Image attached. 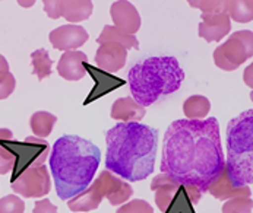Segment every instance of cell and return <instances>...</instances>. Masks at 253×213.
I'll return each mask as SVG.
<instances>
[{
  "label": "cell",
  "instance_id": "cell-1",
  "mask_svg": "<svg viewBox=\"0 0 253 213\" xmlns=\"http://www.w3.org/2000/svg\"><path fill=\"white\" fill-rule=\"evenodd\" d=\"M160 168L174 181L205 194L225 168L217 118L173 121L164 136Z\"/></svg>",
  "mask_w": 253,
  "mask_h": 213
},
{
  "label": "cell",
  "instance_id": "cell-2",
  "mask_svg": "<svg viewBox=\"0 0 253 213\" xmlns=\"http://www.w3.org/2000/svg\"><path fill=\"white\" fill-rule=\"evenodd\" d=\"M107 171L130 182L148 178L155 168L158 130L141 123H117L106 132Z\"/></svg>",
  "mask_w": 253,
  "mask_h": 213
},
{
  "label": "cell",
  "instance_id": "cell-3",
  "mask_svg": "<svg viewBox=\"0 0 253 213\" xmlns=\"http://www.w3.org/2000/svg\"><path fill=\"white\" fill-rule=\"evenodd\" d=\"M100 162L101 150L94 143L75 135L59 138L50 155V171L57 197L69 200L82 193L92 182Z\"/></svg>",
  "mask_w": 253,
  "mask_h": 213
},
{
  "label": "cell",
  "instance_id": "cell-4",
  "mask_svg": "<svg viewBox=\"0 0 253 213\" xmlns=\"http://www.w3.org/2000/svg\"><path fill=\"white\" fill-rule=\"evenodd\" d=\"M184 71L176 57H149L135 65L127 73L133 100L141 106H149L163 97L179 91Z\"/></svg>",
  "mask_w": 253,
  "mask_h": 213
},
{
  "label": "cell",
  "instance_id": "cell-5",
  "mask_svg": "<svg viewBox=\"0 0 253 213\" xmlns=\"http://www.w3.org/2000/svg\"><path fill=\"white\" fill-rule=\"evenodd\" d=\"M225 173L236 187L253 182V109L243 111L228 123Z\"/></svg>",
  "mask_w": 253,
  "mask_h": 213
},
{
  "label": "cell",
  "instance_id": "cell-6",
  "mask_svg": "<svg viewBox=\"0 0 253 213\" xmlns=\"http://www.w3.org/2000/svg\"><path fill=\"white\" fill-rule=\"evenodd\" d=\"M151 190L157 208L163 213H196L195 205L204 196L196 187L177 182L163 173L152 178Z\"/></svg>",
  "mask_w": 253,
  "mask_h": 213
},
{
  "label": "cell",
  "instance_id": "cell-7",
  "mask_svg": "<svg viewBox=\"0 0 253 213\" xmlns=\"http://www.w3.org/2000/svg\"><path fill=\"white\" fill-rule=\"evenodd\" d=\"M0 146L12 152L16 158L15 167L12 170V178L10 182H13L19 177L25 170L31 167L42 165V162L47 159L50 146L44 139H40L36 136H30L25 139V142H16L15 139L12 141H1Z\"/></svg>",
  "mask_w": 253,
  "mask_h": 213
},
{
  "label": "cell",
  "instance_id": "cell-8",
  "mask_svg": "<svg viewBox=\"0 0 253 213\" xmlns=\"http://www.w3.org/2000/svg\"><path fill=\"white\" fill-rule=\"evenodd\" d=\"M253 56V33L237 31L214 51L215 66L225 71L239 69Z\"/></svg>",
  "mask_w": 253,
  "mask_h": 213
},
{
  "label": "cell",
  "instance_id": "cell-9",
  "mask_svg": "<svg viewBox=\"0 0 253 213\" xmlns=\"http://www.w3.org/2000/svg\"><path fill=\"white\" fill-rule=\"evenodd\" d=\"M10 188L13 190V193L27 199H37L48 194L51 188V181L48 177L47 167L38 165L25 170L13 182H10Z\"/></svg>",
  "mask_w": 253,
  "mask_h": 213
},
{
  "label": "cell",
  "instance_id": "cell-10",
  "mask_svg": "<svg viewBox=\"0 0 253 213\" xmlns=\"http://www.w3.org/2000/svg\"><path fill=\"white\" fill-rule=\"evenodd\" d=\"M42 4L44 12L47 13L48 18L59 19L62 16L66 21L72 22V25L76 22L89 19L94 9V3L91 0H44Z\"/></svg>",
  "mask_w": 253,
  "mask_h": 213
},
{
  "label": "cell",
  "instance_id": "cell-11",
  "mask_svg": "<svg viewBox=\"0 0 253 213\" xmlns=\"http://www.w3.org/2000/svg\"><path fill=\"white\" fill-rule=\"evenodd\" d=\"M95 181L101 190L103 197H106L109 200L111 206L123 205L125 202H127L133 196L132 185L127 181L114 176L113 173H110L107 170H104Z\"/></svg>",
  "mask_w": 253,
  "mask_h": 213
},
{
  "label": "cell",
  "instance_id": "cell-12",
  "mask_svg": "<svg viewBox=\"0 0 253 213\" xmlns=\"http://www.w3.org/2000/svg\"><path fill=\"white\" fill-rule=\"evenodd\" d=\"M84 69H85V71L92 77V80H94V83H95L94 88H92V91L89 92V95H88L86 100L84 101V106H88V104H91V103L100 100L101 97H104V95H107L110 92H113V91L122 88L123 85H126V80H125V79L117 77V76H114L113 73H107V71H100L98 68H95V66H92V65H89V63H85V65H84Z\"/></svg>",
  "mask_w": 253,
  "mask_h": 213
},
{
  "label": "cell",
  "instance_id": "cell-13",
  "mask_svg": "<svg viewBox=\"0 0 253 213\" xmlns=\"http://www.w3.org/2000/svg\"><path fill=\"white\" fill-rule=\"evenodd\" d=\"M110 15L114 22V27L123 34L135 36L141 28V16L130 1H114L110 7Z\"/></svg>",
  "mask_w": 253,
  "mask_h": 213
},
{
  "label": "cell",
  "instance_id": "cell-14",
  "mask_svg": "<svg viewBox=\"0 0 253 213\" xmlns=\"http://www.w3.org/2000/svg\"><path fill=\"white\" fill-rule=\"evenodd\" d=\"M88 33L84 27L79 25H62L50 33V42L56 50L73 51L82 47L88 41Z\"/></svg>",
  "mask_w": 253,
  "mask_h": 213
},
{
  "label": "cell",
  "instance_id": "cell-15",
  "mask_svg": "<svg viewBox=\"0 0 253 213\" xmlns=\"http://www.w3.org/2000/svg\"><path fill=\"white\" fill-rule=\"evenodd\" d=\"M127 59V50L117 42L101 44L95 53V68L100 71L114 73L125 68Z\"/></svg>",
  "mask_w": 253,
  "mask_h": 213
},
{
  "label": "cell",
  "instance_id": "cell-16",
  "mask_svg": "<svg viewBox=\"0 0 253 213\" xmlns=\"http://www.w3.org/2000/svg\"><path fill=\"white\" fill-rule=\"evenodd\" d=\"M201 24L198 28V34L207 42H218L227 36L231 30V21L225 13L217 15H201Z\"/></svg>",
  "mask_w": 253,
  "mask_h": 213
},
{
  "label": "cell",
  "instance_id": "cell-17",
  "mask_svg": "<svg viewBox=\"0 0 253 213\" xmlns=\"http://www.w3.org/2000/svg\"><path fill=\"white\" fill-rule=\"evenodd\" d=\"M85 63H88V57L85 53L78 50L65 51L57 63V71L66 80H81L86 74L84 69Z\"/></svg>",
  "mask_w": 253,
  "mask_h": 213
},
{
  "label": "cell",
  "instance_id": "cell-18",
  "mask_svg": "<svg viewBox=\"0 0 253 213\" xmlns=\"http://www.w3.org/2000/svg\"><path fill=\"white\" fill-rule=\"evenodd\" d=\"M207 193H211L218 200H228V199H233V197H252L251 185H245V187L233 185V182L230 181V178L225 173V168L210 184Z\"/></svg>",
  "mask_w": 253,
  "mask_h": 213
},
{
  "label": "cell",
  "instance_id": "cell-19",
  "mask_svg": "<svg viewBox=\"0 0 253 213\" xmlns=\"http://www.w3.org/2000/svg\"><path fill=\"white\" fill-rule=\"evenodd\" d=\"M146 114V109L141 106L133 98L125 97L113 103L110 115L113 120H120L122 123H139Z\"/></svg>",
  "mask_w": 253,
  "mask_h": 213
},
{
  "label": "cell",
  "instance_id": "cell-20",
  "mask_svg": "<svg viewBox=\"0 0 253 213\" xmlns=\"http://www.w3.org/2000/svg\"><path fill=\"white\" fill-rule=\"evenodd\" d=\"M103 199L104 197L101 194V190H100L97 181H94L82 193H79L78 196L69 199L68 208L72 212H91L100 206Z\"/></svg>",
  "mask_w": 253,
  "mask_h": 213
},
{
  "label": "cell",
  "instance_id": "cell-21",
  "mask_svg": "<svg viewBox=\"0 0 253 213\" xmlns=\"http://www.w3.org/2000/svg\"><path fill=\"white\" fill-rule=\"evenodd\" d=\"M97 42L100 45L101 44H106V42H117V44L123 45L126 50H130V48L138 50L139 48V41H138L136 36L123 34L116 27H111V25H106L103 28L101 34L97 38Z\"/></svg>",
  "mask_w": 253,
  "mask_h": 213
},
{
  "label": "cell",
  "instance_id": "cell-22",
  "mask_svg": "<svg viewBox=\"0 0 253 213\" xmlns=\"http://www.w3.org/2000/svg\"><path fill=\"white\" fill-rule=\"evenodd\" d=\"M211 109V103L204 95H192L183 104L186 120H204Z\"/></svg>",
  "mask_w": 253,
  "mask_h": 213
},
{
  "label": "cell",
  "instance_id": "cell-23",
  "mask_svg": "<svg viewBox=\"0 0 253 213\" xmlns=\"http://www.w3.org/2000/svg\"><path fill=\"white\" fill-rule=\"evenodd\" d=\"M56 121H57V117L54 114L47 112V111H37L31 115L30 124H31V130L36 133V138L44 139L51 135L53 126L56 124Z\"/></svg>",
  "mask_w": 253,
  "mask_h": 213
},
{
  "label": "cell",
  "instance_id": "cell-24",
  "mask_svg": "<svg viewBox=\"0 0 253 213\" xmlns=\"http://www.w3.org/2000/svg\"><path fill=\"white\" fill-rule=\"evenodd\" d=\"M225 10L228 18L236 22L246 24L253 19V1L243 0V1H225Z\"/></svg>",
  "mask_w": 253,
  "mask_h": 213
},
{
  "label": "cell",
  "instance_id": "cell-25",
  "mask_svg": "<svg viewBox=\"0 0 253 213\" xmlns=\"http://www.w3.org/2000/svg\"><path fill=\"white\" fill-rule=\"evenodd\" d=\"M31 63H33V73L37 74L40 80L48 77L51 74V66L53 62L48 56V51L44 48H38L31 53Z\"/></svg>",
  "mask_w": 253,
  "mask_h": 213
},
{
  "label": "cell",
  "instance_id": "cell-26",
  "mask_svg": "<svg viewBox=\"0 0 253 213\" xmlns=\"http://www.w3.org/2000/svg\"><path fill=\"white\" fill-rule=\"evenodd\" d=\"M252 197H233L222 205V213H252Z\"/></svg>",
  "mask_w": 253,
  "mask_h": 213
},
{
  "label": "cell",
  "instance_id": "cell-27",
  "mask_svg": "<svg viewBox=\"0 0 253 213\" xmlns=\"http://www.w3.org/2000/svg\"><path fill=\"white\" fill-rule=\"evenodd\" d=\"M192 7L201 9L202 15H217L225 13V1H212V0H189Z\"/></svg>",
  "mask_w": 253,
  "mask_h": 213
},
{
  "label": "cell",
  "instance_id": "cell-28",
  "mask_svg": "<svg viewBox=\"0 0 253 213\" xmlns=\"http://www.w3.org/2000/svg\"><path fill=\"white\" fill-rule=\"evenodd\" d=\"M25 202H22L18 196L9 194L0 200V213H24Z\"/></svg>",
  "mask_w": 253,
  "mask_h": 213
},
{
  "label": "cell",
  "instance_id": "cell-29",
  "mask_svg": "<svg viewBox=\"0 0 253 213\" xmlns=\"http://www.w3.org/2000/svg\"><path fill=\"white\" fill-rule=\"evenodd\" d=\"M116 213H154L152 206L141 199H135L130 200L127 203H125L123 206H120Z\"/></svg>",
  "mask_w": 253,
  "mask_h": 213
},
{
  "label": "cell",
  "instance_id": "cell-30",
  "mask_svg": "<svg viewBox=\"0 0 253 213\" xmlns=\"http://www.w3.org/2000/svg\"><path fill=\"white\" fill-rule=\"evenodd\" d=\"M16 88V79L10 71H0V100L9 98Z\"/></svg>",
  "mask_w": 253,
  "mask_h": 213
},
{
  "label": "cell",
  "instance_id": "cell-31",
  "mask_svg": "<svg viewBox=\"0 0 253 213\" xmlns=\"http://www.w3.org/2000/svg\"><path fill=\"white\" fill-rule=\"evenodd\" d=\"M15 162H16L15 155L0 146V176L10 173L15 167Z\"/></svg>",
  "mask_w": 253,
  "mask_h": 213
},
{
  "label": "cell",
  "instance_id": "cell-32",
  "mask_svg": "<svg viewBox=\"0 0 253 213\" xmlns=\"http://www.w3.org/2000/svg\"><path fill=\"white\" fill-rule=\"evenodd\" d=\"M33 213H59L57 212V208L48 200V199H42V200H38L34 205V211Z\"/></svg>",
  "mask_w": 253,
  "mask_h": 213
},
{
  "label": "cell",
  "instance_id": "cell-33",
  "mask_svg": "<svg viewBox=\"0 0 253 213\" xmlns=\"http://www.w3.org/2000/svg\"><path fill=\"white\" fill-rule=\"evenodd\" d=\"M13 135L9 129H0V142L1 141H12Z\"/></svg>",
  "mask_w": 253,
  "mask_h": 213
},
{
  "label": "cell",
  "instance_id": "cell-34",
  "mask_svg": "<svg viewBox=\"0 0 253 213\" xmlns=\"http://www.w3.org/2000/svg\"><path fill=\"white\" fill-rule=\"evenodd\" d=\"M245 82L248 86L252 88V66H249L246 71H245Z\"/></svg>",
  "mask_w": 253,
  "mask_h": 213
},
{
  "label": "cell",
  "instance_id": "cell-35",
  "mask_svg": "<svg viewBox=\"0 0 253 213\" xmlns=\"http://www.w3.org/2000/svg\"><path fill=\"white\" fill-rule=\"evenodd\" d=\"M0 71H9V63L4 56L0 54Z\"/></svg>",
  "mask_w": 253,
  "mask_h": 213
},
{
  "label": "cell",
  "instance_id": "cell-36",
  "mask_svg": "<svg viewBox=\"0 0 253 213\" xmlns=\"http://www.w3.org/2000/svg\"><path fill=\"white\" fill-rule=\"evenodd\" d=\"M18 3H19L22 7H31V6H34V3H36V1H33V0H31V1H22V0H19Z\"/></svg>",
  "mask_w": 253,
  "mask_h": 213
}]
</instances>
